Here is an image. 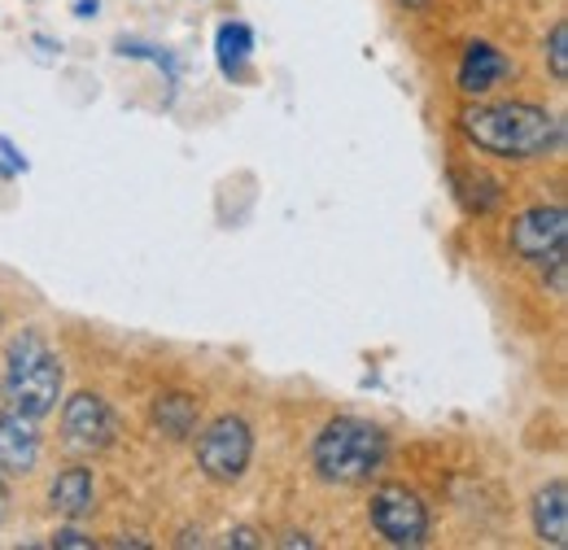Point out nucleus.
Here are the masks:
<instances>
[{"label": "nucleus", "mask_w": 568, "mask_h": 550, "mask_svg": "<svg viewBox=\"0 0 568 550\" xmlns=\"http://www.w3.org/2000/svg\"><path fill=\"white\" fill-rule=\"evenodd\" d=\"M459 132L481 153H495L507 162H534L565 144V119L529 101H498V105L459 110Z\"/></svg>", "instance_id": "1"}, {"label": "nucleus", "mask_w": 568, "mask_h": 550, "mask_svg": "<svg viewBox=\"0 0 568 550\" xmlns=\"http://www.w3.org/2000/svg\"><path fill=\"white\" fill-rule=\"evenodd\" d=\"M385 459H389L385 432L355 415L328 419L311 446V464H315L320 481L328 485H367L385 468Z\"/></svg>", "instance_id": "2"}, {"label": "nucleus", "mask_w": 568, "mask_h": 550, "mask_svg": "<svg viewBox=\"0 0 568 550\" xmlns=\"http://www.w3.org/2000/svg\"><path fill=\"white\" fill-rule=\"evenodd\" d=\"M62 358L53 354V345L40 333H18L9 349H4V376H0V394L13 411L44 419L49 411H58L62 403Z\"/></svg>", "instance_id": "3"}, {"label": "nucleus", "mask_w": 568, "mask_h": 550, "mask_svg": "<svg viewBox=\"0 0 568 550\" xmlns=\"http://www.w3.org/2000/svg\"><path fill=\"white\" fill-rule=\"evenodd\" d=\"M197 437V468L202 477H211L214 485H232L250 472L254 459V432L241 415H219L214 424H206Z\"/></svg>", "instance_id": "4"}, {"label": "nucleus", "mask_w": 568, "mask_h": 550, "mask_svg": "<svg viewBox=\"0 0 568 550\" xmlns=\"http://www.w3.org/2000/svg\"><path fill=\"white\" fill-rule=\"evenodd\" d=\"M367 520L389 547H425L428 542V507L420 502V493L403 485H381L367 502Z\"/></svg>", "instance_id": "5"}, {"label": "nucleus", "mask_w": 568, "mask_h": 550, "mask_svg": "<svg viewBox=\"0 0 568 550\" xmlns=\"http://www.w3.org/2000/svg\"><path fill=\"white\" fill-rule=\"evenodd\" d=\"M507 245L520 263H534V267H556L565 263V245H568V214L565 206H534L525 214H516L511 232H507Z\"/></svg>", "instance_id": "6"}, {"label": "nucleus", "mask_w": 568, "mask_h": 550, "mask_svg": "<svg viewBox=\"0 0 568 550\" xmlns=\"http://www.w3.org/2000/svg\"><path fill=\"white\" fill-rule=\"evenodd\" d=\"M114 411L101 394H74L62 407V441L71 446L74 455H101L114 446Z\"/></svg>", "instance_id": "7"}, {"label": "nucleus", "mask_w": 568, "mask_h": 550, "mask_svg": "<svg viewBox=\"0 0 568 550\" xmlns=\"http://www.w3.org/2000/svg\"><path fill=\"white\" fill-rule=\"evenodd\" d=\"M40 464V419L0 411V477H27Z\"/></svg>", "instance_id": "8"}, {"label": "nucleus", "mask_w": 568, "mask_h": 550, "mask_svg": "<svg viewBox=\"0 0 568 550\" xmlns=\"http://www.w3.org/2000/svg\"><path fill=\"white\" fill-rule=\"evenodd\" d=\"M511 58L495 49V44H486V40H473L468 49H464V58H459V92H468V96H486V92H495L503 79H511Z\"/></svg>", "instance_id": "9"}, {"label": "nucleus", "mask_w": 568, "mask_h": 550, "mask_svg": "<svg viewBox=\"0 0 568 550\" xmlns=\"http://www.w3.org/2000/svg\"><path fill=\"white\" fill-rule=\"evenodd\" d=\"M534 529L547 547L565 550L568 547V485L551 481L547 489H538L534 498Z\"/></svg>", "instance_id": "10"}, {"label": "nucleus", "mask_w": 568, "mask_h": 550, "mask_svg": "<svg viewBox=\"0 0 568 550\" xmlns=\"http://www.w3.org/2000/svg\"><path fill=\"white\" fill-rule=\"evenodd\" d=\"M197 419H202V407L193 394H158L153 403V428L166 437V441H189L197 432Z\"/></svg>", "instance_id": "11"}, {"label": "nucleus", "mask_w": 568, "mask_h": 550, "mask_svg": "<svg viewBox=\"0 0 568 550\" xmlns=\"http://www.w3.org/2000/svg\"><path fill=\"white\" fill-rule=\"evenodd\" d=\"M49 507L67 520H83L92 511V472L88 468H67L49 485Z\"/></svg>", "instance_id": "12"}, {"label": "nucleus", "mask_w": 568, "mask_h": 550, "mask_svg": "<svg viewBox=\"0 0 568 550\" xmlns=\"http://www.w3.org/2000/svg\"><path fill=\"white\" fill-rule=\"evenodd\" d=\"M219 67H223V74H241L245 70V62H250V49H254V35H250V27L245 22H223L219 27Z\"/></svg>", "instance_id": "13"}, {"label": "nucleus", "mask_w": 568, "mask_h": 550, "mask_svg": "<svg viewBox=\"0 0 568 550\" xmlns=\"http://www.w3.org/2000/svg\"><path fill=\"white\" fill-rule=\"evenodd\" d=\"M547 58H551V74L565 83V79H568V22H556V27H551Z\"/></svg>", "instance_id": "14"}, {"label": "nucleus", "mask_w": 568, "mask_h": 550, "mask_svg": "<svg viewBox=\"0 0 568 550\" xmlns=\"http://www.w3.org/2000/svg\"><path fill=\"white\" fill-rule=\"evenodd\" d=\"M223 547L250 550V547H263V542H258V533H254V529H245V524H241V529H227V542H223Z\"/></svg>", "instance_id": "15"}, {"label": "nucleus", "mask_w": 568, "mask_h": 550, "mask_svg": "<svg viewBox=\"0 0 568 550\" xmlns=\"http://www.w3.org/2000/svg\"><path fill=\"white\" fill-rule=\"evenodd\" d=\"M53 547H71V550H92V538H83L79 529H62Z\"/></svg>", "instance_id": "16"}, {"label": "nucleus", "mask_w": 568, "mask_h": 550, "mask_svg": "<svg viewBox=\"0 0 568 550\" xmlns=\"http://www.w3.org/2000/svg\"><path fill=\"white\" fill-rule=\"evenodd\" d=\"M9 516V489H4V481H0V520Z\"/></svg>", "instance_id": "17"}, {"label": "nucleus", "mask_w": 568, "mask_h": 550, "mask_svg": "<svg viewBox=\"0 0 568 550\" xmlns=\"http://www.w3.org/2000/svg\"><path fill=\"white\" fill-rule=\"evenodd\" d=\"M398 4H407V9H425L428 0H398Z\"/></svg>", "instance_id": "18"}]
</instances>
